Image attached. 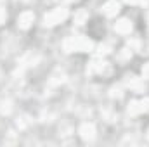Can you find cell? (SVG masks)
Returning <instances> with one entry per match:
<instances>
[{"mask_svg":"<svg viewBox=\"0 0 149 147\" xmlns=\"http://www.w3.org/2000/svg\"><path fill=\"white\" fill-rule=\"evenodd\" d=\"M66 52H88L94 49V42L85 37H70L63 43Z\"/></svg>","mask_w":149,"mask_h":147,"instance_id":"1","label":"cell"},{"mask_svg":"<svg viewBox=\"0 0 149 147\" xmlns=\"http://www.w3.org/2000/svg\"><path fill=\"white\" fill-rule=\"evenodd\" d=\"M66 17H68V9H64V7H57V9L50 10L49 14H45V17H43V24H45V26H56V24L63 23Z\"/></svg>","mask_w":149,"mask_h":147,"instance_id":"2","label":"cell"},{"mask_svg":"<svg viewBox=\"0 0 149 147\" xmlns=\"http://www.w3.org/2000/svg\"><path fill=\"white\" fill-rule=\"evenodd\" d=\"M88 74H94V73H99V74H109L111 73V66L106 62V61H94L88 69H87Z\"/></svg>","mask_w":149,"mask_h":147,"instance_id":"3","label":"cell"},{"mask_svg":"<svg viewBox=\"0 0 149 147\" xmlns=\"http://www.w3.org/2000/svg\"><path fill=\"white\" fill-rule=\"evenodd\" d=\"M78 133H80V137H81L83 140L92 142V140L95 139V126H94L92 123H83V125L80 126Z\"/></svg>","mask_w":149,"mask_h":147,"instance_id":"4","label":"cell"},{"mask_svg":"<svg viewBox=\"0 0 149 147\" xmlns=\"http://www.w3.org/2000/svg\"><path fill=\"white\" fill-rule=\"evenodd\" d=\"M33 19H35L33 12L24 10V12H23V14H19V17H17V26H19L21 30H28V28L33 24Z\"/></svg>","mask_w":149,"mask_h":147,"instance_id":"5","label":"cell"},{"mask_svg":"<svg viewBox=\"0 0 149 147\" xmlns=\"http://www.w3.org/2000/svg\"><path fill=\"white\" fill-rule=\"evenodd\" d=\"M102 12H104V16H108V17L116 16V14L120 12V3H118L116 0H108V2L102 5Z\"/></svg>","mask_w":149,"mask_h":147,"instance_id":"6","label":"cell"},{"mask_svg":"<svg viewBox=\"0 0 149 147\" xmlns=\"http://www.w3.org/2000/svg\"><path fill=\"white\" fill-rule=\"evenodd\" d=\"M132 21L130 19H120L116 24H114V30H116V33H120V35H128L130 31H132Z\"/></svg>","mask_w":149,"mask_h":147,"instance_id":"7","label":"cell"},{"mask_svg":"<svg viewBox=\"0 0 149 147\" xmlns=\"http://www.w3.org/2000/svg\"><path fill=\"white\" fill-rule=\"evenodd\" d=\"M87 19H88V12H87L85 9H78V10L74 12V23H76V24H83Z\"/></svg>","mask_w":149,"mask_h":147,"instance_id":"8","label":"cell"},{"mask_svg":"<svg viewBox=\"0 0 149 147\" xmlns=\"http://www.w3.org/2000/svg\"><path fill=\"white\" fill-rule=\"evenodd\" d=\"M128 87H132L134 90L141 92V90L144 88V83H142V80H139V78H135V76H128Z\"/></svg>","mask_w":149,"mask_h":147,"instance_id":"9","label":"cell"},{"mask_svg":"<svg viewBox=\"0 0 149 147\" xmlns=\"http://www.w3.org/2000/svg\"><path fill=\"white\" fill-rule=\"evenodd\" d=\"M142 109H141V102H137V101H132L130 104H128V114L130 116H137V114H141Z\"/></svg>","mask_w":149,"mask_h":147,"instance_id":"10","label":"cell"},{"mask_svg":"<svg viewBox=\"0 0 149 147\" xmlns=\"http://www.w3.org/2000/svg\"><path fill=\"white\" fill-rule=\"evenodd\" d=\"M12 111V104H10V101H3L2 104H0V112L2 114H9Z\"/></svg>","mask_w":149,"mask_h":147,"instance_id":"11","label":"cell"},{"mask_svg":"<svg viewBox=\"0 0 149 147\" xmlns=\"http://www.w3.org/2000/svg\"><path fill=\"white\" fill-rule=\"evenodd\" d=\"M109 54V47L108 45H99L97 47V55H106Z\"/></svg>","mask_w":149,"mask_h":147,"instance_id":"12","label":"cell"},{"mask_svg":"<svg viewBox=\"0 0 149 147\" xmlns=\"http://www.w3.org/2000/svg\"><path fill=\"white\" fill-rule=\"evenodd\" d=\"M141 109H142V112H149V97L141 101Z\"/></svg>","mask_w":149,"mask_h":147,"instance_id":"13","label":"cell"},{"mask_svg":"<svg viewBox=\"0 0 149 147\" xmlns=\"http://www.w3.org/2000/svg\"><path fill=\"white\" fill-rule=\"evenodd\" d=\"M5 19H7V12H5V9H3V7H0V24H3V23H5Z\"/></svg>","mask_w":149,"mask_h":147,"instance_id":"14","label":"cell"},{"mask_svg":"<svg viewBox=\"0 0 149 147\" xmlns=\"http://www.w3.org/2000/svg\"><path fill=\"white\" fill-rule=\"evenodd\" d=\"M111 97H121V92L118 87H113L111 88Z\"/></svg>","mask_w":149,"mask_h":147,"instance_id":"15","label":"cell"},{"mask_svg":"<svg viewBox=\"0 0 149 147\" xmlns=\"http://www.w3.org/2000/svg\"><path fill=\"white\" fill-rule=\"evenodd\" d=\"M142 76L144 78H149V62L144 64V68H142Z\"/></svg>","mask_w":149,"mask_h":147,"instance_id":"16","label":"cell"},{"mask_svg":"<svg viewBox=\"0 0 149 147\" xmlns=\"http://www.w3.org/2000/svg\"><path fill=\"white\" fill-rule=\"evenodd\" d=\"M128 47H130V49H137V47H139V42H137V40H132V42H128Z\"/></svg>","mask_w":149,"mask_h":147,"instance_id":"17","label":"cell"},{"mask_svg":"<svg viewBox=\"0 0 149 147\" xmlns=\"http://www.w3.org/2000/svg\"><path fill=\"white\" fill-rule=\"evenodd\" d=\"M127 3H130V5H137V3H142V0H125Z\"/></svg>","mask_w":149,"mask_h":147,"instance_id":"18","label":"cell"},{"mask_svg":"<svg viewBox=\"0 0 149 147\" xmlns=\"http://www.w3.org/2000/svg\"><path fill=\"white\" fill-rule=\"evenodd\" d=\"M142 3H144V5H148V3H149V0H142Z\"/></svg>","mask_w":149,"mask_h":147,"instance_id":"19","label":"cell"},{"mask_svg":"<svg viewBox=\"0 0 149 147\" xmlns=\"http://www.w3.org/2000/svg\"><path fill=\"white\" fill-rule=\"evenodd\" d=\"M64 2H74V0H64Z\"/></svg>","mask_w":149,"mask_h":147,"instance_id":"20","label":"cell"},{"mask_svg":"<svg viewBox=\"0 0 149 147\" xmlns=\"http://www.w3.org/2000/svg\"><path fill=\"white\" fill-rule=\"evenodd\" d=\"M148 23H149V12H148Z\"/></svg>","mask_w":149,"mask_h":147,"instance_id":"21","label":"cell"},{"mask_svg":"<svg viewBox=\"0 0 149 147\" xmlns=\"http://www.w3.org/2000/svg\"><path fill=\"white\" fill-rule=\"evenodd\" d=\"M148 139H149V132H148Z\"/></svg>","mask_w":149,"mask_h":147,"instance_id":"22","label":"cell"},{"mask_svg":"<svg viewBox=\"0 0 149 147\" xmlns=\"http://www.w3.org/2000/svg\"><path fill=\"white\" fill-rule=\"evenodd\" d=\"M2 2H3V0H0V3H2Z\"/></svg>","mask_w":149,"mask_h":147,"instance_id":"23","label":"cell"}]
</instances>
